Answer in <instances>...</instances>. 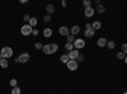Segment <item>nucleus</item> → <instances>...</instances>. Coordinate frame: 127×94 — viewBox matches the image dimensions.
I'll return each instance as SVG.
<instances>
[{"label": "nucleus", "instance_id": "e433bc0d", "mask_svg": "<svg viewBox=\"0 0 127 94\" xmlns=\"http://www.w3.org/2000/svg\"><path fill=\"white\" fill-rule=\"evenodd\" d=\"M1 59H3V57H1V55H0V60H1Z\"/></svg>", "mask_w": 127, "mask_h": 94}, {"label": "nucleus", "instance_id": "4c0bfd02", "mask_svg": "<svg viewBox=\"0 0 127 94\" xmlns=\"http://www.w3.org/2000/svg\"><path fill=\"white\" fill-rule=\"evenodd\" d=\"M123 94H127V92H125V93H123Z\"/></svg>", "mask_w": 127, "mask_h": 94}, {"label": "nucleus", "instance_id": "423d86ee", "mask_svg": "<svg viewBox=\"0 0 127 94\" xmlns=\"http://www.w3.org/2000/svg\"><path fill=\"white\" fill-rule=\"evenodd\" d=\"M66 66H67V69H69L70 71H75V70L78 69L79 64H78V61H76V60H70L67 64H66Z\"/></svg>", "mask_w": 127, "mask_h": 94}, {"label": "nucleus", "instance_id": "aec40b11", "mask_svg": "<svg viewBox=\"0 0 127 94\" xmlns=\"http://www.w3.org/2000/svg\"><path fill=\"white\" fill-rule=\"evenodd\" d=\"M65 50L69 51V52L72 51V50H74V43H69V42H67V43L65 45Z\"/></svg>", "mask_w": 127, "mask_h": 94}, {"label": "nucleus", "instance_id": "cd10ccee", "mask_svg": "<svg viewBox=\"0 0 127 94\" xmlns=\"http://www.w3.org/2000/svg\"><path fill=\"white\" fill-rule=\"evenodd\" d=\"M122 52L125 55H127V43H123L122 45Z\"/></svg>", "mask_w": 127, "mask_h": 94}, {"label": "nucleus", "instance_id": "4468645a", "mask_svg": "<svg viewBox=\"0 0 127 94\" xmlns=\"http://www.w3.org/2000/svg\"><path fill=\"white\" fill-rule=\"evenodd\" d=\"M92 28H93L94 31H98V29L102 28V23L99 22V20H94V22L92 23Z\"/></svg>", "mask_w": 127, "mask_h": 94}, {"label": "nucleus", "instance_id": "39448f33", "mask_svg": "<svg viewBox=\"0 0 127 94\" xmlns=\"http://www.w3.org/2000/svg\"><path fill=\"white\" fill-rule=\"evenodd\" d=\"M84 47H85V41L83 38H78V39L74 41V48L80 50V48H84Z\"/></svg>", "mask_w": 127, "mask_h": 94}, {"label": "nucleus", "instance_id": "c85d7f7f", "mask_svg": "<svg viewBox=\"0 0 127 94\" xmlns=\"http://www.w3.org/2000/svg\"><path fill=\"white\" fill-rule=\"evenodd\" d=\"M34 48H36V50H42V48H43V46H42V43L37 42V43L34 45Z\"/></svg>", "mask_w": 127, "mask_h": 94}, {"label": "nucleus", "instance_id": "9d476101", "mask_svg": "<svg viewBox=\"0 0 127 94\" xmlns=\"http://www.w3.org/2000/svg\"><path fill=\"white\" fill-rule=\"evenodd\" d=\"M55 10H56V9H55V5H54V4H48V5L46 6V12H47L48 15L54 14V13H55Z\"/></svg>", "mask_w": 127, "mask_h": 94}, {"label": "nucleus", "instance_id": "f704fd0d", "mask_svg": "<svg viewBox=\"0 0 127 94\" xmlns=\"http://www.w3.org/2000/svg\"><path fill=\"white\" fill-rule=\"evenodd\" d=\"M94 3H95V5H100V1H99V0H95Z\"/></svg>", "mask_w": 127, "mask_h": 94}, {"label": "nucleus", "instance_id": "c9c22d12", "mask_svg": "<svg viewBox=\"0 0 127 94\" xmlns=\"http://www.w3.org/2000/svg\"><path fill=\"white\" fill-rule=\"evenodd\" d=\"M125 64H126V65H127V56H126V57H125Z\"/></svg>", "mask_w": 127, "mask_h": 94}, {"label": "nucleus", "instance_id": "9b49d317", "mask_svg": "<svg viewBox=\"0 0 127 94\" xmlns=\"http://www.w3.org/2000/svg\"><path fill=\"white\" fill-rule=\"evenodd\" d=\"M94 34H95V31H94L93 28H90V29H85V31H84V36L88 37V38L93 37Z\"/></svg>", "mask_w": 127, "mask_h": 94}, {"label": "nucleus", "instance_id": "f8f14e48", "mask_svg": "<svg viewBox=\"0 0 127 94\" xmlns=\"http://www.w3.org/2000/svg\"><path fill=\"white\" fill-rule=\"evenodd\" d=\"M79 32H80V27L79 26H72V28L70 29V34H72V36L79 34Z\"/></svg>", "mask_w": 127, "mask_h": 94}, {"label": "nucleus", "instance_id": "473e14b6", "mask_svg": "<svg viewBox=\"0 0 127 94\" xmlns=\"http://www.w3.org/2000/svg\"><path fill=\"white\" fill-rule=\"evenodd\" d=\"M32 34H33V36H37V34H38V31H37V29H33V32H32Z\"/></svg>", "mask_w": 127, "mask_h": 94}, {"label": "nucleus", "instance_id": "4be33fe9", "mask_svg": "<svg viewBox=\"0 0 127 94\" xmlns=\"http://www.w3.org/2000/svg\"><path fill=\"white\" fill-rule=\"evenodd\" d=\"M83 5H84V8H89V6H92V1L90 0H84Z\"/></svg>", "mask_w": 127, "mask_h": 94}, {"label": "nucleus", "instance_id": "393cba45", "mask_svg": "<svg viewBox=\"0 0 127 94\" xmlns=\"http://www.w3.org/2000/svg\"><path fill=\"white\" fill-rule=\"evenodd\" d=\"M17 84H18V80H17V79H12V80H10V85H12V88L18 87Z\"/></svg>", "mask_w": 127, "mask_h": 94}, {"label": "nucleus", "instance_id": "a211bd4d", "mask_svg": "<svg viewBox=\"0 0 127 94\" xmlns=\"http://www.w3.org/2000/svg\"><path fill=\"white\" fill-rule=\"evenodd\" d=\"M0 66H1L3 69H6V67L9 66L8 60H6V59H1V60H0Z\"/></svg>", "mask_w": 127, "mask_h": 94}, {"label": "nucleus", "instance_id": "f03ea898", "mask_svg": "<svg viewBox=\"0 0 127 94\" xmlns=\"http://www.w3.org/2000/svg\"><path fill=\"white\" fill-rule=\"evenodd\" d=\"M13 48L12 47H9V46H5V47H3L1 50H0V55H1V57L3 59H9V57H12L13 56Z\"/></svg>", "mask_w": 127, "mask_h": 94}, {"label": "nucleus", "instance_id": "6e6552de", "mask_svg": "<svg viewBox=\"0 0 127 94\" xmlns=\"http://www.w3.org/2000/svg\"><path fill=\"white\" fill-rule=\"evenodd\" d=\"M94 12H95V9L93 6H89V8H85L84 9V15H85L87 18H90L94 15Z\"/></svg>", "mask_w": 127, "mask_h": 94}, {"label": "nucleus", "instance_id": "c756f323", "mask_svg": "<svg viewBox=\"0 0 127 94\" xmlns=\"http://www.w3.org/2000/svg\"><path fill=\"white\" fill-rule=\"evenodd\" d=\"M23 19H24V22H29V19H31V17H29L28 14H26V15H23Z\"/></svg>", "mask_w": 127, "mask_h": 94}, {"label": "nucleus", "instance_id": "72a5a7b5", "mask_svg": "<svg viewBox=\"0 0 127 94\" xmlns=\"http://www.w3.org/2000/svg\"><path fill=\"white\" fill-rule=\"evenodd\" d=\"M90 28H92V24H89V23L85 24V29H90Z\"/></svg>", "mask_w": 127, "mask_h": 94}, {"label": "nucleus", "instance_id": "f257e3e1", "mask_svg": "<svg viewBox=\"0 0 127 94\" xmlns=\"http://www.w3.org/2000/svg\"><path fill=\"white\" fill-rule=\"evenodd\" d=\"M42 51H43L46 55H52V54H55V52L59 51V45H57V43H48V45H45L43 48H42Z\"/></svg>", "mask_w": 127, "mask_h": 94}, {"label": "nucleus", "instance_id": "6ab92c4d", "mask_svg": "<svg viewBox=\"0 0 127 94\" xmlns=\"http://www.w3.org/2000/svg\"><path fill=\"white\" fill-rule=\"evenodd\" d=\"M107 47H108L109 50H113V48L116 47V43H114V41H108V42H107Z\"/></svg>", "mask_w": 127, "mask_h": 94}, {"label": "nucleus", "instance_id": "bb28decb", "mask_svg": "<svg viewBox=\"0 0 127 94\" xmlns=\"http://www.w3.org/2000/svg\"><path fill=\"white\" fill-rule=\"evenodd\" d=\"M125 54H123V52L121 51V52H118V54H117V59H120V60H125Z\"/></svg>", "mask_w": 127, "mask_h": 94}, {"label": "nucleus", "instance_id": "b1692460", "mask_svg": "<svg viewBox=\"0 0 127 94\" xmlns=\"http://www.w3.org/2000/svg\"><path fill=\"white\" fill-rule=\"evenodd\" d=\"M66 39H67V42H69V43H74V41H75V38H74L72 34H69V36L66 37Z\"/></svg>", "mask_w": 127, "mask_h": 94}, {"label": "nucleus", "instance_id": "dca6fc26", "mask_svg": "<svg viewBox=\"0 0 127 94\" xmlns=\"http://www.w3.org/2000/svg\"><path fill=\"white\" fill-rule=\"evenodd\" d=\"M60 60H61V62H64V64H67V62L70 61V57H69L67 54H64V55H61Z\"/></svg>", "mask_w": 127, "mask_h": 94}, {"label": "nucleus", "instance_id": "1a4fd4ad", "mask_svg": "<svg viewBox=\"0 0 127 94\" xmlns=\"http://www.w3.org/2000/svg\"><path fill=\"white\" fill-rule=\"evenodd\" d=\"M67 55H69L70 60H76V59H78V56H79L80 54H79V50H76V48H74L72 51H70V52H69Z\"/></svg>", "mask_w": 127, "mask_h": 94}, {"label": "nucleus", "instance_id": "7c9ffc66", "mask_svg": "<svg viewBox=\"0 0 127 94\" xmlns=\"http://www.w3.org/2000/svg\"><path fill=\"white\" fill-rule=\"evenodd\" d=\"M76 61H78V62H79V61H84V55H79L78 59H76Z\"/></svg>", "mask_w": 127, "mask_h": 94}, {"label": "nucleus", "instance_id": "2eb2a0df", "mask_svg": "<svg viewBox=\"0 0 127 94\" xmlns=\"http://www.w3.org/2000/svg\"><path fill=\"white\" fill-rule=\"evenodd\" d=\"M51 36H52V29H51V28H45V29H43V37L50 38Z\"/></svg>", "mask_w": 127, "mask_h": 94}, {"label": "nucleus", "instance_id": "5701e85b", "mask_svg": "<svg viewBox=\"0 0 127 94\" xmlns=\"http://www.w3.org/2000/svg\"><path fill=\"white\" fill-rule=\"evenodd\" d=\"M10 94H20V88H19V87L13 88V89H12V93H10Z\"/></svg>", "mask_w": 127, "mask_h": 94}, {"label": "nucleus", "instance_id": "ddd939ff", "mask_svg": "<svg viewBox=\"0 0 127 94\" xmlns=\"http://www.w3.org/2000/svg\"><path fill=\"white\" fill-rule=\"evenodd\" d=\"M107 42H108V41L105 39L104 37H102V38H99L97 41V45H98V47H104V46H107Z\"/></svg>", "mask_w": 127, "mask_h": 94}, {"label": "nucleus", "instance_id": "a878e982", "mask_svg": "<svg viewBox=\"0 0 127 94\" xmlns=\"http://www.w3.org/2000/svg\"><path fill=\"white\" fill-rule=\"evenodd\" d=\"M43 22H45V23H50V22H51V15L46 14V15L43 17Z\"/></svg>", "mask_w": 127, "mask_h": 94}, {"label": "nucleus", "instance_id": "20e7f679", "mask_svg": "<svg viewBox=\"0 0 127 94\" xmlns=\"http://www.w3.org/2000/svg\"><path fill=\"white\" fill-rule=\"evenodd\" d=\"M29 59H31V56H29V54H20L19 56H18V59H15V62H20V64H26V62H28L29 61Z\"/></svg>", "mask_w": 127, "mask_h": 94}, {"label": "nucleus", "instance_id": "f3484780", "mask_svg": "<svg viewBox=\"0 0 127 94\" xmlns=\"http://www.w3.org/2000/svg\"><path fill=\"white\" fill-rule=\"evenodd\" d=\"M37 23H38V22H37V18H34V17H32V18L29 19V22H28V24H29L32 28L36 27V26H37Z\"/></svg>", "mask_w": 127, "mask_h": 94}, {"label": "nucleus", "instance_id": "412c9836", "mask_svg": "<svg viewBox=\"0 0 127 94\" xmlns=\"http://www.w3.org/2000/svg\"><path fill=\"white\" fill-rule=\"evenodd\" d=\"M95 10H97L98 13H104V10H105V8L100 4V5H97V8H95Z\"/></svg>", "mask_w": 127, "mask_h": 94}, {"label": "nucleus", "instance_id": "2f4dec72", "mask_svg": "<svg viewBox=\"0 0 127 94\" xmlns=\"http://www.w3.org/2000/svg\"><path fill=\"white\" fill-rule=\"evenodd\" d=\"M66 4H67V3H66V0H62V1H61V5H62V8H65V6H66Z\"/></svg>", "mask_w": 127, "mask_h": 94}, {"label": "nucleus", "instance_id": "0eeeda50", "mask_svg": "<svg viewBox=\"0 0 127 94\" xmlns=\"http://www.w3.org/2000/svg\"><path fill=\"white\" fill-rule=\"evenodd\" d=\"M59 33H60L62 37H67V36L70 34V29H69L67 27H65V26H62V27L59 28Z\"/></svg>", "mask_w": 127, "mask_h": 94}, {"label": "nucleus", "instance_id": "7ed1b4c3", "mask_svg": "<svg viewBox=\"0 0 127 94\" xmlns=\"http://www.w3.org/2000/svg\"><path fill=\"white\" fill-rule=\"evenodd\" d=\"M32 32H33V28L29 24H23L22 28H20V33L23 36H29V34H32Z\"/></svg>", "mask_w": 127, "mask_h": 94}]
</instances>
